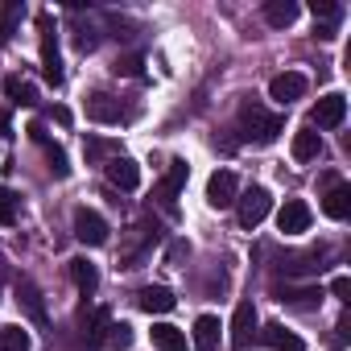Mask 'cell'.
Segmentation results:
<instances>
[{
    "instance_id": "cell-1",
    "label": "cell",
    "mask_w": 351,
    "mask_h": 351,
    "mask_svg": "<svg viewBox=\"0 0 351 351\" xmlns=\"http://www.w3.org/2000/svg\"><path fill=\"white\" fill-rule=\"evenodd\" d=\"M240 128H244V136H248L252 145H273L277 132L285 128V116L265 112L261 104H244V112H240Z\"/></svg>"
},
{
    "instance_id": "cell-2",
    "label": "cell",
    "mask_w": 351,
    "mask_h": 351,
    "mask_svg": "<svg viewBox=\"0 0 351 351\" xmlns=\"http://www.w3.org/2000/svg\"><path fill=\"white\" fill-rule=\"evenodd\" d=\"M38 34H42V75L50 87H58L66 75H62V54H58V25L50 13H38Z\"/></svg>"
},
{
    "instance_id": "cell-3",
    "label": "cell",
    "mask_w": 351,
    "mask_h": 351,
    "mask_svg": "<svg viewBox=\"0 0 351 351\" xmlns=\"http://www.w3.org/2000/svg\"><path fill=\"white\" fill-rule=\"evenodd\" d=\"M186 178H191V165H186L182 157H173V161H169V173H165V178L157 182V191H153L157 203H161V211H165L169 219L178 215V191L186 186Z\"/></svg>"
},
{
    "instance_id": "cell-4",
    "label": "cell",
    "mask_w": 351,
    "mask_h": 351,
    "mask_svg": "<svg viewBox=\"0 0 351 351\" xmlns=\"http://www.w3.org/2000/svg\"><path fill=\"white\" fill-rule=\"evenodd\" d=\"M273 211V195L265 191V186H252V191H244L240 199H236V219H240V228H261L265 223V215Z\"/></svg>"
},
{
    "instance_id": "cell-5",
    "label": "cell",
    "mask_w": 351,
    "mask_h": 351,
    "mask_svg": "<svg viewBox=\"0 0 351 351\" xmlns=\"http://www.w3.org/2000/svg\"><path fill=\"white\" fill-rule=\"evenodd\" d=\"M256 306H252V298H244L240 306H236V314H232V351H248L252 347V339H256Z\"/></svg>"
},
{
    "instance_id": "cell-6",
    "label": "cell",
    "mask_w": 351,
    "mask_h": 351,
    "mask_svg": "<svg viewBox=\"0 0 351 351\" xmlns=\"http://www.w3.org/2000/svg\"><path fill=\"white\" fill-rule=\"evenodd\" d=\"M306 87H310V83H306V75H302V71H281V75H273V79H269V99H273V104H281V108H289L293 99H302V95H306Z\"/></svg>"
},
{
    "instance_id": "cell-7",
    "label": "cell",
    "mask_w": 351,
    "mask_h": 351,
    "mask_svg": "<svg viewBox=\"0 0 351 351\" xmlns=\"http://www.w3.org/2000/svg\"><path fill=\"white\" fill-rule=\"evenodd\" d=\"M75 240H79V244H87V248L108 244V219H104L99 211L79 207V211H75Z\"/></svg>"
},
{
    "instance_id": "cell-8",
    "label": "cell",
    "mask_w": 351,
    "mask_h": 351,
    "mask_svg": "<svg viewBox=\"0 0 351 351\" xmlns=\"http://www.w3.org/2000/svg\"><path fill=\"white\" fill-rule=\"evenodd\" d=\"M343 120H347V95H339V91L322 95L314 104V112H310V124L314 128H339Z\"/></svg>"
},
{
    "instance_id": "cell-9",
    "label": "cell",
    "mask_w": 351,
    "mask_h": 351,
    "mask_svg": "<svg viewBox=\"0 0 351 351\" xmlns=\"http://www.w3.org/2000/svg\"><path fill=\"white\" fill-rule=\"evenodd\" d=\"M236 199H240V186H236V173H232V169H215L211 178H207V203L223 211V207H232Z\"/></svg>"
},
{
    "instance_id": "cell-10",
    "label": "cell",
    "mask_w": 351,
    "mask_h": 351,
    "mask_svg": "<svg viewBox=\"0 0 351 351\" xmlns=\"http://www.w3.org/2000/svg\"><path fill=\"white\" fill-rule=\"evenodd\" d=\"M310 207L302 203V199H289L281 211H277V232H285V236H302V232H310Z\"/></svg>"
},
{
    "instance_id": "cell-11",
    "label": "cell",
    "mask_w": 351,
    "mask_h": 351,
    "mask_svg": "<svg viewBox=\"0 0 351 351\" xmlns=\"http://www.w3.org/2000/svg\"><path fill=\"white\" fill-rule=\"evenodd\" d=\"M104 169H108V182H112L116 191H136V186H141V165H136L132 157H124V153L112 157Z\"/></svg>"
},
{
    "instance_id": "cell-12",
    "label": "cell",
    "mask_w": 351,
    "mask_h": 351,
    "mask_svg": "<svg viewBox=\"0 0 351 351\" xmlns=\"http://www.w3.org/2000/svg\"><path fill=\"white\" fill-rule=\"evenodd\" d=\"M87 116L99 120V124H120V120H128V112L120 108V99H112L108 91H95V95L87 99Z\"/></svg>"
},
{
    "instance_id": "cell-13",
    "label": "cell",
    "mask_w": 351,
    "mask_h": 351,
    "mask_svg": "<svg viewBox=\"0 0 351 351\" xmlns=\"http://www.w3.org/2000/svg\"><path fill=\"white\" fill-rule=\"evenodd\" d=\"M173 302H178V298H173L165 285H145V289H136V306H141L145 314H169Z\"/></svg>"
},
{
    "instance_id": "cell-14",
    "label": "cell",
    "mask_w": 351,
    "mask_h": 351,
    "mask_svg": "<svg viewBox=\"0 0 351 351\" xmlns=\"http://www.w3.org/2000/svg\"><path fill=\"white\" fill-rule=\"evenodd\" d=\"M219 318L215 314H203V318H195V330H191V343H195V351H215L219 347Z\"/></svg>"
},
{
    "instance_id": "cell-15",
    "label": "cell",
    "mask_w": 351,
    "mask_h": 351,
    "mask_svg": "<svg viewBox=\"0 0 351 351\" xmlns=\"http://www.w3.org/2000/svg\"><path fill=\"white\" fill-rule=\"evenodd\" d=\"M322 211H326L330 219H347V215H351V186H347V182L326 186V195H322Z\"/></svg>"
},
{
    "instance_id": "cell-16",
    "label": "cell",
    "mask_w": 351,
    "mask_h": 351,
    "mask_svg": "<svg viewBox=\"0 0 351 351\" xmlns=\"http://www.w3.org/2000/svg\"><path fill=\"white\" fill-rule=\"evenodd\" d=\"M71 281H75V289H79L83 298H91V293L99 289V269H95L87 256H75V261H71Z\"/></svg>"
},
{
    "instance_id": "cell-17",
    "label": "cell",
    "mask_w": 351,
    "mask_h": 351,
    "mask_svg": "<svg viewBox=\"0 0 351 351\" xmlns=\"http://www.w3.org/2000/svg\"><path fill=\"white\" fill-rule=\"evenodd\" d=\"M17 302L25 306V314H29L34 322H42V326H46V302H42V289H38L29 277H21V281H17Z\"/></svg>"
},
{
    "instance_id": "cell-18",
    "label": "cell",
    "mask_w": 351,
    "mask_h": 351,
    "mask_svg": "<svg viewBox=\"0 0 351 351\" xmlns=\"http://www.w3.org/2000/svg\"><path fill=\"white\" fill-rule=\"evenodd\" d=\"M261 339H265V347H273V351H306V343H302L293 330H285L281 322L261 326Z\"/></svg>"
},
{
    "instance_id": "cell-19",
    "label": "cell",
    "mask_w": 351,
    "mask_h": 351,
    "mask_svg": "<svg viewBox=\"0 0 351 351\" xmlns=\"http://www.w3.org/2000/svg\"><path fill=\"white\" fill-rule=\"evenodd\" d=\"M153 347L157 351H186V330L173 322H157L153 326Z\"/></svg>"
},
{
    "instance_id": "cell-20",
    "label": "cell",
    "mask_w": 351,
    "mask_h": 351,
    "mask_svg": "<svg viewBox=\"0 0 351 351\" xmlns=\"http://www.w3.org/2000/svg\"><path fill=\"white\" fill-rule=\"evenodd\" d=\"M265 21L273 29H289L298 21V5L293 0H265Z\"/></svg>"
},
{
    "instance_id": "cell-21",
    "label": "cell",
    "mask_w": 351,
    "mask_h": 351,
    "mask_svg": "<svg viewBox=\"0 0 351 351\" xmlns=\"http://www.w3.org/2000/svg\"><path fill=\"white\" fill-rule=\"evenodd\" d=\"M281 269H285V277L318 273V269H322V248H314V252H298V256H285V261H281Z\"/></svg>"
},
{
    "instance_id": "cell-22",
    "label": "cell",
    "mask_w": 351,
    "mask_h": 351,
    "mask_svg": "<svg viewBox=\"0 0 351 351\" xmlns=\"http://www.w3.org/2000/svg\"><path fill=\"white\" fill-rule=\"evenodd\" d=\"M289 149H293L298 161H314V157L322 153V136H318L314 128H302V132H293V145H289Z\"/></svg>"
},
{
    "instance_id": "cell-23",
    "label": "cell",
    "mask_w": 351,
    "mask_h": 351,
    "mask_svg": "<svg viewBox=\"0 0 351 351\" xmlns=\"http://www.w3.org/2000/svg\"><path fill=\"white\" fill-rule=\"evenodd\" d=\"M5 95H9L17 108H34V104H38V91H34V83H25L21 75H9V79H5Z\"/></svg>"
},
{
    "instance_id": "cell-24",
    "label": "cell",
    "mask_w": 351,
    "mask_h": 351,
    "mask_svg": "<svg viewBox=\"0 0 351 351\" xmlns=\"http://www.w3.org/2000/svg\"><path fill=\"white\" fill-rule=\"evenodd\" d=\"M322 289L318 285H285L277 289V302H289V306H318Z\"/></svg>"
},
{
    "instance_id": "cell-25",
    "label": "cell",
    "mask_w": 351,
    "mask_h": 351,
    "mask_svg": "<svg viewBox=\"0 0 351 351\" xmlns=\"http://www.w3.org/2000/svg\"><path fill=\"white\" fill-rule=\"evenodd\" d=\"M21 17H25V9L17 5V0H9V5H0V46H5V42H9V38L17 34Z\"/></svg>"
},
{
    "instance_id": "cell-26",
    "label": "cell",
    "mask_w": 351,
    "mask_h": 351,
    "mask_svg": "<svg viewBox=\"0 0 351 351\" xmlns=\"http://www.w3.org/2000/svg\"><path fill=\"white\" fill-rule=\"evenodd\" d=\"M29 330H21V326H0V351H29Z\"/></svg>"
},
{
    "instance_id": "cell-27",
    "label": "cell",
    "mask_w": 351,
    "mask_h": 351,
    "mask_svg": "<svg viewBox=\"0 0 351 351\" xmlns=\"http://www.w3.org/2000/svg\"><path fill=\"white\" fill-rule=\"evenodd\" d=\"M42 149H46V161H50V169H54V178H66L71 173V165H66V153H62V145H54L50 136L42 141Z\"/></svg>"
},
{
    "instance_id": "cell-28",
    "label": "cell",
    "mask_w": 351,
    "mask_h": 351,
    "mask_svg": "<svg viewBox=\"0 0 351 351\" xmlns=\"http://www.w3.org/2000/svg\"><path fill=\"white\" fill-rule=\"evenodd\" d=\"M83 153H87V161H99V157H108V153L120 157V145H116V141H104V136H87Z\"/></svg>"
},
{
    "instance_id": "cell-29",
    "label": "cell",
    "mask_w": 351,
    "mask_h": 351,
    "mask_svg": "<svg viewBox=\"0 0 351 351\" xmlns=\"http://www.w3.org/2000/svg\"><path fill=\"white\" fill-rule=\"evenodd\" d=\"M141 66H145V58H141V54H124V58H116V66H112V71H116V75H124V79H136V75H141Z\"/></svg>"
},
{
    "instance_id": "cell-30",
    "label": "cell",
    "mask_w": 351,
    "mask_h": 351,
    "mask_svg": "<svg viewBox=\"0 0 351 351\" xmlns=\"http://www.w3.org/2000/svg\"><path fill=\"white\" fill-rule=\"evenodd\" d=\"M75 42H79L83 54H91V50L99 46V29H95V25H79V29H75Z\"/></svg>"
},
{
    "instance_id": "cell-31",
    "label": "cell",
    "mask_w": 351,
    "mask_h": 351,
    "mask_svg": "<svg viewBox=\"0 0 351 351\" xmlns=\"http://www.w3.org/2000/svg\"><path fill=\"white\" fill-rule=\"evenodd\" d=\"M17 219V199L5 191V186H0V228H9Z\"/></svg>"
},
{
    "instance_id": "cell-32",
    "label": "cell",
    "mask_w": 351,
    "mask_h": 351,
    "mask_svg": "<svg viewBox=\"0 0 351 351\" xmlns=\"http://www.w3.org/2000/svg\"><path fill=\"white\" fill-rule=\"evenodd\" d=\"M108 330H112V335H108L112 347H128V343H132V326H128V322H112Z\"/></svg>"
},
{
    "instance_id": "cell-33",
    "label": "cell",
    "mask_w": 351,
    "mask_h": 351,
    "mask_svg": "<svg viewBox=\"0 0 351 351\" xmlns=\"http://www.w3.org/2000/svg\"><path fill=\"white\" fill-rule=\"evenodd\" d=\"M330 293H335L339 302H351V277H343V273H339V277L330 281Z\"/></svg>"
},
{
    "instance_id": "cell-34",
    "label": "cell",
    "mask_w": 351,
    "mask_h": 351,
    "mask_svg": "<svg viewBox=\"0 0 351 351\" xmlns=\"http://www.w3.org/2000/svg\"><path fill=\"white\" fill-rule=\"evenodd\" d=\"M347 330H351V318L343 314V318H339V326H335V339H330V343H335V347H347Z\"/></svg>"
},
{
    "instance_id": "cell-35",
    "label": "cell",
    "mask_w": 351,
    "mask_h": 351,
    "mask_svg": "<svg viewBox=\"0 0 351 351\" xmlns=\"http://www.w3.org/2000/svg\"><path fill=\"white\" fill-rule=\"evenodd\" d=\"M182 256H191V244H182V240H178V244L169 248V265H173V261H182Z\"/></svg>"
},
{
    "instance_id": "cell-36",
    "label": "cell",
    "mask_w": 351,
    "mask_h": 351,
    "mask_svg": "<svg viewBox=\"0 0 351 351\" xmlns=\"http://www.w3.org/2000/svg\"><path fill=\"white\" fill-rule=\"evenodd\" d=\"M54 120L58 124H71V108H54Z\"/></svg>"
}]
</instances>
